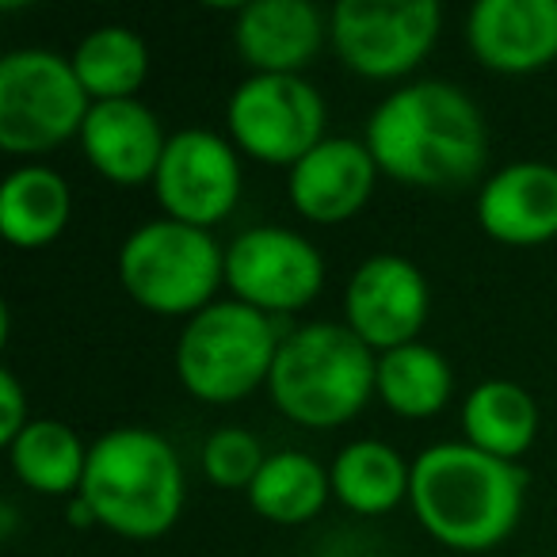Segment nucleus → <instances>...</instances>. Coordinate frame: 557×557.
Returning a JSON list of instances; mask_svg holds the SVG:
<instances>
[{
	"mask_svg": "<svg viewBox=\"0 0 557 557\" xmlns=\"http://www.w3.org/2000/svg\"><path fill=\"white\" fill-rule=\"evenodd\" d=\"M379 176V161L363 138L329 134L287 172V199L306 222L344 225L374 199Z\"/></svg>",
	"mask_w": 557,
	"mask_h": 557,
	"instance_id": "ddd939ff",
	"label": "nucleus"
},
{
	"mask_svg": "<svg viewBox=\"0 0 557 557\" xmlns=\"http://www.w3.org/2000/svg\"><path fill=\"white\" fill-rule=\"evenodd\" d=\"M0 516H4V523H0V531H4V539H9L12 527H16V508H12V504H4V511H0Z\"/></svg>",
	"mask_w": 557,
	"mask_h": 557,
	"instance_id": "cd10ccee",
	"label": "nucleus"
},
{
	"mask_svg": "<svg viewBox=\"0 0 557 557\" xmlns=\"http://www.w3.org/2000/svg\"><path fill=\"white\" fill-rule=\"evenodd\" d=\"M4 450H9V466L24 488L50 496V500L81 496L88 470V443L65 420L35 417Z\"/></svg>",
	"mask_w": 557,
	"mask_h": 557,
	"instance_id": "412c9836",
	"label": "nucleus"
},
{
	"mask_svg": "<svg viewBox=\"0 0 557 557\" xmlns=\"http://www.w3.org/2000/svg\"><path fill=\"white\" fill-rule=\"evenodd\" d=\"M92 100L73 62L47 47H20L0 58V149L35 161L81 138Z\"/></svg>",
	"mask_w": 557,
	"mask_h": 557,
	"instance_id": "0eeeda50",
	"label": "nucleus"
},
{
	"mask_svg": "<svg viewBox=\"0 0 557 557\" xmlns=\"http://www.w3.org/2000/svg\"><path fill=\"white\" fill-rule=\"evenodd\" d=\"M81 500L96 527L131 542H149L180 523L187 504V478L176 447L146 424L103 432L88 447Z\"/></svg>",
	"mask_w": 557,
	"mask_h": 557,
	"instance_id": "7ed1b4c3",
	"label": "nucleus"
},
{
	"mask_svg": "<svg viewBox=\"0 0 557 557\" xmlns=\"http://www.w3.org/2000/svg\"><path fill=\"white\" fill-rule=\"evenodd\" d=\"M374 371L379 356L344 321H306L283 333L268 397L290 424L329 432L367 409Z\"/></svg>",
	"mask_w": 557,
	"mask_h": 557,
	"instance_id": "20e7f679",
	"label": "nucleus"
},
{
	"mask_svg": "<svg viewBox=\"0 0 557 557\" xmlns=\"http://www.w3.org/2000/svg\"><path fill=\"white\" fill-rule=\"evenodd\" d=\"M240 191H245V164L230 134L207 126H184L169 134V149L153 176V195L164 218L195 230H214L237 210Z\"/></svg>",
	"mask_w": 557,
	"mask_h": 557,
	"instance_id": "9b49d317",
	"label": "nucleus"
},
{
	"mask_svg": "<svg viewBox=\"0 0 557 557\" xmlns=\"http://www.w3.org/2000/svg\"><path fill=\"white\" fill-rule=\"evenodd\" d=\"M32 409H27V389L24 382L16 379L12 367L0 371V443L9 447L27 424H32Z\"/></svg>",
	"mask_w": 557,
	"mask_h": 557,
	"instance_id": "a878e982",
	"label": "nucleus"
},
{
	"mask_svg": "<svg viewBox=\"0 0 557 557\" xmlns=\"http://www.w3.org/2000/svg\"><path fill=\"white\" fill-rule=\"evenodd\" d=\"M325 35V16L310 0H252L233 16V47L252 73L302 77Z\"/></svg>",
	"mask_w": 557,
	"mask_h": 557,
	"instance_id": "f3484780",
	"label": "nucleus"
},
{
	"mask_svg": "<svg viewBox=\"0 0 557 557\" xmlns=\"http://www.w3.org/2000/svg\"><path fill=\"white\" fill-rule=\"evenodd\" d=\"M527 473L466 440H443L412 458L409 508L420 531L458 554H488L523 519Z\"/></svg>",
	"mask_w": 557,
	"mask_h": 557,
	"instance_id": "f03ea898",
	"label": "nucleus"
},
{
	"mask_svg": "<svg viewBox=\"0 0 557 557\" xmlns=\"http://www.w3.org/2000/svg\"><path fill=\"white\" fill-rule=\"evenodd\" d=\"M70 180L50 164L24 161L0 184V233L9 237V245L24 248V252L54 245L70 230Z\"/></svg>",
	"mask_w": 557,
	"mask_h": 557,
	"instance_id": "a211bd4d",
	"label": "nucleus"
},
{
	"mask_svg": "<svg viewBox=\"0 0 557 557\" xmlns=\"http://www.w3.org/2000/svg\"><path fill=\"white\" fill-rule=\"evenodd\" d=\"M70 62L92 103L138 100V92L149 81V70H153L149 42L126 24H103L88 32L73 47Z\"/></svg>",
	"mask_w": 557,
	"mask_h": 557,
	"instance_id": "b1692460",
	"label": "nucleus"
},
{
	"mask_svg": "<svg viewBox=\"0 0 557 557\" xmlns=\"http://www.w3.org/2000/svg\"><path fill=\"white\" fill-rule=\"evenodd\" d=\"M70 523L73 527H92L96 523L92 508H88V504L81 500V496H73V500H70Z\"/></svg>",
	"mask_w": 557,
	"mask_h": 557,
	"instance_id": "bb28decb",
	"label": "nucleus"
},
{
	"mask_svg": "<svg viewBox=\"0 0 557 557\" xmlns=\"http://www.w3.org/2000/svg\"><path fill=\"white\" fill-rule=\"evenodd\" d=\"M356 557H363V554H356Z\"/></svg>",
	"mask_w": 557,
	"mask_h": 557,
	"instance_id": "c85d7f7f",
	"label": "nucleus"
},
{
	"mask_svg": "<svg viewBox=\"0 0 557 557\" xmlns=\"http://www.w3.org/2000/svg\"><path fill=\"white\" fill-rule=\"evenodd\" d=\"M225 287L268 318H290L325 290V256L298 230L252 225L225 245Z\"/></svg>",
	"mask_w": 557,
	"mask_h": 557,
	"instance_id": "9d476101",
	"label": "nucleus"
},
{
	"mask_svg": "<svg viewBox=\"0 0 557 557\" xmlns=\"http://www.w3.org/2000/svg\"><path fill=\"white\" fill-rule=\"evenodd\" d=\"M329 108L306 77L248 73L225 100V134L240 157L268 169H295L325 134Z\"/></svg>",
	"mask_w": 557,
	"mask_h": 557,
	"instance_id": "6e6552de",
	"label": "nucleus"
},
{
	"mask_svg": "<svg viewBox=\"0 0 557 557\" xmlns=\"http://www.w3.org/2000/svg\"><path fill=\"white\" fill-rule=\"evenodd\" d=\"M374 397L401 420H432L455 397V367L424 341L382 351L374 371Z\"/></svg>",
	"mask_w": 557,
	"mask_h": 557,
	"instance_id": "4be33fe9",
	"label": "nucleus"
},
{
	"mask_svg": "<svg viewBox=\"0 0 557 557\" xmlns=\"http://www.w3.org/2000/svg\"><path fill=\"white\" fill-rule=\"evenodd\" d=\"M333 500L351 516H389L409 504L412 462L386 440H351L329 462Z\"/></svg>",
	"mask_w": 557,
	"mask_h": 557,
	"instance_id": "6ab92c4d",
	"label": "nucleus"
},
{
	"mask_svg": "<svg viewBox=\"0 0 557 557\" xmlns=\"http://www.w3.org/2000/svg\"><path fill=\"white\" fill-rule=\"evenodd\" d=\"M478 225L508 248H539L557 237V164L511 161L481 180Z\"/></svg>",
	"mask_w": 557,
	"mask_h": 557,
	"instance_id": "2eb2a0df",
	"label": "nucleus"
},
{
	"mask_svg": "<svg viewBox=\"0 0 557 557\" xmlns=\"http://www.w3.org/2000/svg\"><path fill=\"white\" fill-rule=\"evenodd\" d=\"M363 141L379 172L417 191H458L488 164V123L466 88L450 81H412L382 96Z\"/></svg>",
	"mask_w": 557,
	"mask_h": 557,
	"instance_id": "f257e3e1",
	"label": "nucleus"
},
{
	"mask_svg": "<svg viewBox=\"0 0 557 557\" xmlns=\"http://www.w3.org/2000/svg\"><path fill=\"white\" fill-rule=\"evenodd\" d=\"M119 283L146 313L191 321L225 287V245L210 230L149 218L119 245Z\"/></svg>",
	"mask_w": 557,
	"mask_h": 557,
	"instance_id": "39448f33",
	"label": "nucleus"
},
{
	"mask_svg": "<svg viewBox=\"0 0 557 557\" xmlns=\"http://www.w3.org/2000/svg\"><path fill=\"white\" fill-rule=\"evenodd\" d=\"M77 141L92 172H100L115 187L153 184L164 149H169L161 119L141 100L92 103Z\"/></svg>",
	"mask_w": 557,
	"mask_h": 557,
	"instance_id": "dca6fc26",
	"label": "nucleus"
},
{
	"mask_svg": "<svg viewBox=\"0 0 557 557\" xmlns=\"http://www.w3.org/2000/svg\"><path fill=\"white\" fill-rule=\"evenodd\" d=\"M443 9L435 0H341L329 16L336 58L363 81H401L435 50Z\"/></svg>",
	"mask_w": 557,
	"mask_h": 557,
	"instance_id": "1a4fd4ad",
	"label": "nucleus"
},
{
	"mask_svg": "<svg viewBox=\"0 0 557 557\" xmlns=\"http://www.w3.org/2000/svg\"><path fill=\"white\" fill-rule=\"evenodd\" d=\"M473 62L500 77H527L557 62V0H478L466 16Z\"/></svg>",
	"mask_w": 557,
	"mask_h": 557,
	"instance_id": "4468645a",
	"label": "nucleus"
},
{
	"mask_svg": "<svg viewBox=\"0 0 557 557\" xmlns=\"http://www.w3.org/2000/svg\"><path fill=\"white\" fill-rule=\"evenodd\" d=\"M248 508L275 527H302L333 500V478L306 450H275L248 488Z\"/></svg>",
	"mask_w": 557,
	"mask_h": 557,
	"instance_id": "5701e85b",
	"label": "nucleus"
},
{
	"mask_svg": "<svg viewBox=\"0 0 557 557\" xmlns=\"http://www.w3.org/2000/svg\"><path fill=\"white\" fill-rule=\"evenodd\" d=\"M432 318V287L420 263L397 252H374L348 275L344 325L374 351L417 344Z\"/></svg>",
	"mask_w": 557,
	"mask_h": 557,
	"instance_id": "f8f14e48",
	"label": "nucleus"
},
{
	"mask_svg": "<svg viewBox=\"0 0 557 557\" xmlns=\"http://www.w3.org/2000/svg\"><path fill=\"white\" fill-rule=\"evenodd\" d=\"M278 333L275 318L237 302L218 298L191 321L176 341V379L195 401L202 405H237L256 389H268L271 367H275Z\"/></svg>",
	"mask_w": 557,
	"mask_h": 557,
	"instance_id": "423d86ee",
	"label": "nucleus"
},
{
	"mask_svg": "<svg viewBox=\"0 0 557 557\" xmlns=\"http://www.w3.org/2000/svg\"><path fill=\"white\" fill-rule=\"evenodd\" d=\"M263 462H268L263 443L248 428L237 424H225L218 432H210L199 450V466L207 473V481L225 488V493H248L256 473L263 470Z\"/></svg>",
	"mask_w": 557,
	"mask_h": 557,
	"instance_id": "393cba45",
	"label": "nucleus"
},
{
	"mask_svg": "<svg viewBox=\"0 0 557 557\" xmlns=\"http://www.w3.org/2000/svg\"><path fill=\"white\" fill-rule=\"evenodd\" d=\"M539 424V401L511 379H485L462 397V440L504 462H519L534 447Z\"/></svg>",
	"mask_w": 557,
	"mask_h": 557,
	"instance_id": "aec40b11",
	"label": "nucleus"
}]
</instances>
